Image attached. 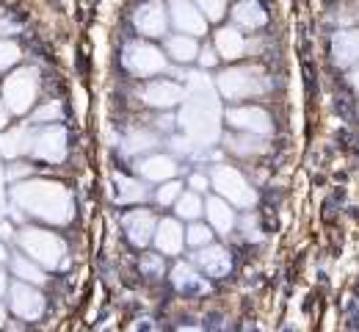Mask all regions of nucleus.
Returning a JSON list of instances; mask_svg holds the SVG:
<instances>
[{"label":"nucleus","instance_id":"obj_21","mask_svg":"<svg viewBox=\"0 0 359 332\" xmlns=\"http://www.w3.org/2000/svg\"><path fill=\"white\" fill-rule=\"evenodd\" d=\"M31 152V131L28 128H14L8 133H0V155L8 161H17Z\"/></svg>","mask_w":359,"mask_h":332},{"label":"nucleus","instance_id":"obj_31","mask_svg":"<svg viewBox=\"0 0 359 332\" xmlns=\"http://www.w3.org/2000/svg\"><path fill=\"white\" fill-rule=\"evenodd\" d=\"M22 58V50L11 39H0V69H11Z\"/></svg>","mask_w":359,"mask_h":332},{"label":"nucleus","instance_id":"obj_7","mask_svg":"<svg viewBox=\"0 0 359 332\" xmlns=\"http://www.w3.org/2000/svg\"><path fill=\"white\" fill-rule=\"evenodd\" d=\"M31 155L50 164L64 161L67 155V131L61 125H45L39 131H31Z\"/></svg>","mask_w":359,"mask_h":332},{"label":"nucleus","instance_id":"obj_30","mask_svg":"<svg viewBox=\"0 0 359 332\" xmlns=\"http://www.w3.org/2000/svg\"><path fill=\"white\" fill-rule=\"evenodd\" d=\"M180 194H182V183L172 178V180H166V183L158 186V191H155V202L163 205V208H172V205L180 199Z\"/></svg>","mask_w":359,"mask_h":332},{"label":"nucleus","instance_id":"obj_16","mask_svg":"<svg viewBox=\"0 0 359 332\" xmlns=\"http://www.w3.org/2000/svg\"><path fill=\"white\" fill-rule=\"evenodd\" d=\"M155 249L166 258V255H180L182 246H185V227L180 219H161L158 227H155V236H152Z\"/></svg>","mask_w":359,"mask_h":332},{"label":"nucleus","instance_id":"obj_19","mask_svg":"<svg viewBox=\"0 0 359 332\" xmlns=\"http://www.w3.org/2000/svg\"><path fill=\"white\" fill-rule=\"evenodd\" d=\"M232 22L241 31H260L269 22V14L263 11V6L257 0H241L232 8Z\"/></svg>","mask_w":359,"mask_h":332},{"label":"nucleus","instance_id":"obj_8","mask_svg":"<svg viewBox=\"0 0 359 332\" xmlns=\"http://www.w3.org/2000/svg\"><path fill=\"white\" fill-rule=\"evenodd\" d=\"M8 296H11V310H14L17 319H22V321L42 319V313H45V296L36 291V285L17 280L14 285H8Z\"/></svg>","mask_w":359,"mask_h":332},{"label":"nucleus","instance_id":"obj_2","mask_svg":"<svg viewBox=\"0 0 359 332\" xmlns=\"http://www.w3.org/2000/svg\"><path fill=\"white\" fill-rule=\"evenodd\" d=\"M219 95L226 100H249V97L266 95L269 92V78L260 67H229L216 78Z\"/></svg>","mask_w":359,"mask_h":332},{"label":"nucleus","instance_id":"obj_25","mask_svg":"<svg viewBox=\"0 0 359 332\" xmlns=\"http://www.w3.org/2000/svg\"><path fill=\"white\" fill-rule=\"evenodd\" d=\"M114 183H116V202H122V205H135V202L147 199V186L141 180H135V178L116 175Z\"/></svg>","mask_w":359,"mask_h":332},{"label":"nucleus","instance_id":"obj_15","mask_svg":"<svg viewBox=\"0 0 359 332\" xmlns=\"http://www.w3.org/2000/svg\"><path fill=\"white\" fill-rule=\"evenodd\" d=\"M194 252H196L194 255V263H196V269L202 274H208V277H226L229 274L232 258H229L226 246H222V244H208V246L194 249Z\"/></svg>","mask_w":359,"mask_h":332},{"label":"nucleus","instance_id":"obj_37","mask_svg":"<svg viewBox=\"0 0 359 332\" xmlns=\"http://www.w3.org/2000/svg\"><path fill=\"white\" fill-rule=\"evenodd\" d=\"M34 169L28 166V164H14V166H8V180H22L25 175H31Z\"/></svg>","mask_w":359,"mask_h":332},{"label":"nucleus","instance_id":"obj_4","mask_svg":"<svg viewBox=\"0 0 359 332\" xmlns=\"http://www.w3.org/2000/svg\"><path fill=\"white\" fill-rule=\"evenodd\" d=\"M210 186L219 191V197L226 199L232 208H252L255 205V189L252 183L232 166L216 164L210 169Z\"/></svg>","mask_w":359,"mask_h":332},{"label":"nucleus","instance_id":"obj_45","mask_svg":"<svg viewBox=\"0 0 359 332\" xmlns=\"http://www.w3.org/2000/svg\"><path fill=\"white\" fill-rule=\"evenodd\" d=\"M152 332H155V330H152Z\"/></svg>","mask_w":359,"mask_h":332},{"label":"nucleus","instance_id":"obj_1","mask_svg":"<svg viewBox=\"0 0 359 332\" xmlns=\"http://www.w3.org/2000/svg\"><path fill=\"white\" fill-rule=\"evenodd\" d=\"M14 194V202L22 205L28 213L45 219L50 225H67L72 205H69V194L64 191V186L50 183V180H28L20 183Z\"/></svg>","mask_w":359,"mask_h":332},{"label":"nucleus","instance_id":"obj_27","mask_svg":"<svg viewBox=\"0 0 359 332\" xmlns=\"http://www.w3.org/2000/svg\"><path fill=\"white\" fill-rule=\"evenodd\" d=\"M172 283H175L177 291H194V293L205 291V280L196 274V269L191 263H177L172 269Z\"/></svg>","mask_w":359,"mask_h":332},{"label":"nucleus","instance_id":"obj_28","mask_svg":"<svg viewBox=\"0 0 359 332\" xmlns=\"http://www.w3.org/2000/svg\"><path fill=\"white\" fill-rule=\"evenodd\" d=\"M155 144H158L155 133H149V131H130L122 139V150L128 155H147L149 150H155Z\"/></svg>","mask_w":359,"mask_h":332},{"label":"nucleus","instance_id":"obj_42","mask_svg":"<svg viewBox=\"0 0 359 332\" xmlns=\"http://www.w3.org/2000/svg\"><path fill=\"white\" fill-rule=\"evenodd\" d=\"M6 319H8V310L0 305V327H6Z\"/></svg>","mask_w":359,"mask_h":332},{"label":"nucleus","instance_id":"obj_14","mask_svg":"<svg viewBox=\"0 0 359 332\" xmlns=\"http://www.w3.org/2000/svg\"><path fill=\"white\" fill-rule=\"evenodd\" d=\"M172 25L177 28V34L188 36H202L208 34V17L191 3V0H172V14H169Z\"/></svg>","mask_w":359,"mask_h":332},{"label":"nucleus","instance_id":"obj_35","mask_svg":"<svg viewBox=\"0 0 359 332\" xmlns=\"http://www.w3.org/2000/svg\"><path fill=\"white\" fill-rule=\"evenodd\" d=\"M196 61H199V67H202V69H213V67H216L222 58H219V53H216V48H213V45H205V48H199Z\"/></svg>","mask_w":359,"mask_h":332},{"label":"nucleus","instance_id":"obj_24","mask_svg":"<svg viewBox=\"0 0 359 332\" xmlns=\"http://www.w3.org/2000/svg\"><path fill=\"white\" fill-rule=\"evenodd\" d=\"M175 211H177L180 222H199L205 216V199L196 191H182L175 202Z\"/></svg>","mask_w":359,"mask_h":332},{"label":"nucleus","instance_id":"obj_26","mask_svg":"<svg viewBox=\"0 0 359 332\" xmlns=\"http://www.w3.org/2000/svg\"><path fill=\"white\" fill-rule=\"evenodd\" d=\"M11 272L17 274V280L31 283V285H42L47 280L45 269H42L36 260H31L28 255H25V258H22V255H17V258L11 260Z\"/></svg>","mask_w":359,"mask_h":332},{"label":"nucleus","instance_id":"obj_36","mask_svg":"<svg viewBox=\"0 0 359 332\" xmlns=\"http://www.w3.org/2000/svg\"><path fill=\"white\" fill-rule=\"evenodd\" d=\"M188 186H191V191L202 194V191H208V186H210V178H208L205 172H194V175L188 178Z\"/></svg>","mask_w":359,"mask_h":332},{"label":"nucleus","instance_id":"obj_43","mask_svg":"<svg viewBox=\"0 0 359 332\" xmlns=\"http://www.w3.org/2000/svg\"><path fill=\"white\" fill-rule=\"evenodd\" d=\"M0 236H11V227H6V225H0Z\"/></svg>","mask_w":359,"mask_h":332},{"label":"nucleus","instance_id":"obj_11","mask_svg":"<svg viewBox=\"0 0 359 332\" xmlns=\"http://www.w3.org/2000/svg\"><path fill=\"white\" fill-rule=\"evenodd\" d=\"M133 25L141 36L158 39V36H163L166 28H169V11H166V6H163L161 0H149V3H144V6L135 11Z\"/></svg>","mask_w":359,"mask_h":332},{"label":"nucleus","instance_id":"obj_40","mask_svg":"<svg viewBox=\"0 0 359 332\" xmlns=\"http://www.w3.org/2000/svg\"><path fill=\"white\" fill-rule=\"evenodd\" d=\"M6 125H8V108L0 105V131H6Z\"/></svg>","mask_w":359,"mask_h":332},{"label":"nucleus","instance_id":"obj_38","mask_svg":"<svg viewBox=\"0 0 359 332\" xmlns=\"http://www.w3.org/2000/svg\"><path fill=\"white\" fill-rule=\"evenodd\" d=\"M8 293V274H6V269L0 266V299Z\"/></svg>","mask_w":359,"mask_h":332},{"label":"nucleus","instance_id":"obj_39","mask_svg":"<svg viewBox=\"0 0 359 332\" xmlns=\"http://www.w3.org/2000/svg\"><path fill=\"white\" fill-rule=\"evenodd\" d=\"M348 81H351V86H354V89L359 92V61L354 64V67H351V75H348Z\"/></svg>","mask_w":359,"mask_h":332},{"label":"nucleus","instance_id":"obj_20","mask_svg":"<svg viewBox=\"0 0 359 332\" xmlns=\"http://www.w3.org/2000/svg\"><path fill=\"white\" fill-rule=\"evenodd\" d=\"M213 48H216V53H219V58H224V61H235V58H241V55L246 53V39H243L241 28H235V25H224V28H219V31H216Z\"/></svg>","mask_w":359,"mask_h":332},{"label":"nucleus","instance_id":"obj_13","mask_svg":"<svg viewBox=\"0 0 359 332\" xmlns=\"http://www.w3.org/2000/svg\"><path fill=\"white\" fill-rule=\"evenodd\" d=\"M135 172L147 180V183H166L172 178H177V161L172 155H163V152H147L138 158L135 164Z\"/></svg>","mask_w":359,"mask_h":332},{"label":"nucleus","instance_id":"obj_44","mask_svg":"<svg viewBox=\"0 0 359 332\" xmlns=\"http://www.w3.org/2000/svg\"><path fill=\"white\" fill-rule=\"evenodd\" d=\"M177 332H202V330H199V327H180Z\"/></svg>","mask_w":359,"mask_h":332},{"label":"nucleus","instance_id":"obj_10","mask_svg":"<svg viewBox=\"0 0 359 332\" xmlns=\"http://www.w3.org/2000/svg\"><path fill=\"white\" fill-rule=\"evenodd\" d=\"M182 100H185V86L177 81H169V78H158L141 89V102L149 108H158V111L175 108Z\"/></svg>","mask_w":359,"mask_h":332},{"label":"nucleus","instance_id":"obj_23","mask_svg":"<svg viewBox=\"0 0 359 332\" xmlns=\"http://www.w3.org/2000/svg\"><path fill=\"white\" fill-rule=\"evenodd\" d=\"M226 147L241 155V158H255V155H263L266 152V136H255V133H235V136H226Z\"/></svg>","mask_w":359,"mask_h":332},{"label":"nucleus","instance_id":"obj_3","mask_svg":"<svg viewBox=\"0 0 359 332\" xmlns=\"http://www.w3.org/2000/svg\"><path fill=\"white\" fill-rule=\"evenodd\" d=\"M17 241H20L22 252L31 260H36L42 269H64L67 246H64V241L58 236L47 233L42 227H22Z\"/></svg>","mask_w":359,"mask_h":332},{"label":"nucleus","instance_id":"obj_32","mask_svg":"<svg viewBox=\"0 0 359 332\" xmlns=\"http://www.w3.org/2000/svg\"><path fill=\"white\" fill-rule=\"evenodd\" d=\"M194 6L213 22H219L226 14V0H194Z\"/></svg>","mask_w":359,"mask_h":332},{"label":"nucleus","instance_id":"obj_29","mask_svg":"<svg viewBox=\"0 0 359 332\" xmlns=\"http://www.w3.org/2000/svg\"><path fill=\"white\" fill-rule=\"evenodd\" d=\"M213 227L210 225H205V222H188V227H185V246H191V249H202V246H208V244H213Z\"/></svg>","mask_w":359,"mask_h":332},{"label":"nucleus","instance_id":"obj_33","mask_svg":"<svg viewBox=\"0 0 359 332\" xmlns=\"http://www.w3.org/2000/svg\"><path fill=\"white\" fill-rule=\"evenodd\" d=\"M61 119V102L58 100H53V102H45V105H39L36 111H34V122H39V125H47V122H58Z\"/></svg>","mask_w":359,"mask_h":332},{"label":"nucleus","instance_id":"obj_17","mask_svg":"<svg viewBox=\"0 0 359 332\" xmlns=\"http://www.w3.org/2000/svg\"><path fill=\"white\" fill-rule=\"evenodd\" d=\"M205 216H208V225L213 227V233H219V236H229L235 230V208L222 197L205 199Z\"/></svg>","mask_w":359,"mask_h":332},{"label":"nucleus","instance_id":"obj_22","mask_svg":"<svg viewBox=\"0 0 359 332\" xmlns=\"http://www.w3.org/2000/svg\"><path fill=\"white\" fill-rule=\"evenodd\" d=\"M166 55H169L172 61H177V64H191V61H196V55H199V42H196V36H188V34H175V36H169V39H166Z\"/></svg>","mask_w":359,"mask_h":332},{"label":"nucleus","instance_id":"obj_6","mask_svg":"<svg viewBox=\"0 0 359 332\" xmlns=\"http://www.w3.org/2000/svg\"><path fill=\"white\" fill-rule=\"evenodd\" d=\"M0 92H3L8 114H28L36 95H39V84H36V75L31 69H17L8 75V81L3 84Z\"/></svg>","mask_w":359,"mask_h":332},{"label":"nucleus","instance_id":"obj_41","mask_svg":"<svg viewBox=\"0 0 359 332\" xmlns=\"http://www.w3.org/2000/svg\"><path fill=\"white\" fill-rule=\"evenodd\" d=\"M8 260V249H6V244L0 241V263H6Z\"/></svg>","mask_w":359,"mask_h":332},{"label":"nucleus","instance_id":"obj_12","mask_svg":"<svg viewBox=\"0 0 359 332\" xmlns=\"http://www.w3.org/2000/svg\"><path fill=\"white\" fill-rule=\"evenodd\" d=\"M122 227H125L128 241H130L133 246H138V249H144V246H149V241L155 236L158 219H155V213L147 211V208H133L130 213H125Z\"/></svg>","mask_w":359,"mask_h":332},{"label":"nucleus","instance_id":"obj_34","mask_svg":"<svg viewBox=\"0 0 359 332\" xmlns=\"http://www.w3.org/2000/svg\"><path fill=\"white\" fill-rule=\"evenodd\" d=\"M141 269L147 272V274H152V277H161L163 274V255L158 252V255H144L141 258Z\"/></svg>","mask_w":359,"mask_h":332},{"label":"nucleus","instance_id":"obj_18","mask_svg":"<svg viewBox=\"0 0 359 332\" xmlns=\"http://www.w3.org/2000/svg\"><path fill=\"white\" fill-rule=\"evenodd\" d=\"M332 58L340 69H351L359 61V31H340L332 36Z\"/></svg>","mask_w":359,"mask_h":332},{"label":"nucleus","instance_id":"obj_5","mask_svg":"<svg viewBox=\"0 0 359 332\" xmlns=\"http://www.w3.org/2000/svg\"><path fill=\"white\" fill-rule=\"evenodd\" d=\"M122 61H125L128 72L135 78H155V75L169 69L166 53L155 48V45H149V42H130L122 53Z\"/></svg>","mask_w":359,"mask_h":332},{"label":"nucleus","instance_id":"obj_9","mask_svg":"<svg viewBox=\"0 0 359 332\" xmlns=\"http://www.w3.org/2000/svg\"><path fill=\"white\" fill-rule=\"evenodd\" d=\"M226 125L241 131V133H255V136H269L271 117L260 105H238L226 111Z\"/></svg>","mask_w":359,"mask_h":332}]
</instances>
